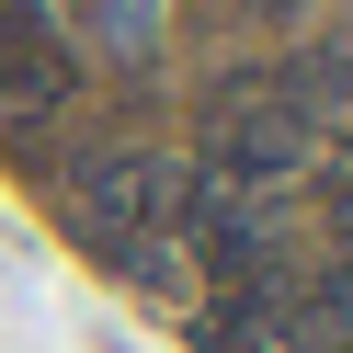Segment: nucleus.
Wrapping results in <instances>:
<instances>
[{
    "label": "nucleus",
    "mask_w": 353,
    "mask_h": 353,
    "mask_svg": "<svg viewBox=\"0 0 353 353\" xmlns=\"http://www.w3.org/2000/svg\"><path fill=\"white\" fill-rule=\"evenodd\" d=\"M319 183H330V205H342V194H353V137H342V148H330V160H319Z\"/></svg>",
    "instance_id": "423d86ee"
},
{
    "label": "nucleus",
    "mask_w": 353,
    "mask_h": 353,
    "mask_svg": "<svg viewBox=\"0 0 353 353\" xmlns=\"http://www.w3.org/2000/svg\"><path fill=\"white\" fill-rule=\"evenodd\" d=\"M274 92L296 103V114H342V103H353V34H319V46H296Z\"/></svg>",
    "instance_id": "20e7f679"
},
{
    "label": "nucleus",
    "mask_w": 353,
    "mask_h": 353,
    "mask_svg": "<svg viewBox=\"0 0 353 353\" xmlns=\"http://www.w3.org/2000/svg\"><path fill=\"white\" fill-rule=\"evenodd\" d=\"M160 194H171V171H160V160H137V148H103V160L80 171L69 216H80V239L114 262L125 239H148V228H160Z\"/></svg>",
    "instance_id": "7ed1b4c3"
},
{
    "label": "nucleus",
    "mask_w": 353,
    "mask_h": 353,
    "mask_svg": "<svg viewBox=\"0 0 353 353\" xmlns=\"http://www.w3.org/2000/svg\"><path fill=\"white\" fill-rule=\"evenodd\" d=\"M285 319H296V342H353V274H307Z\"/></svg>",
    "instance_id": "39448f33"
},
{
    "label": "nucleus",
    "mask_w": 353,
    "mask_h": 353,
    "mask_svg": "<svg viewBox=\"0 0 353 353\" xmlns=\"http://www.w3.org/2000/svg\"><path fill=\"white\" fill-rule=\"evenodd\" d=\"M330 228H342V239H353V194H342V205H330Z\"/></svg>",
    "instance_id": "0eeeda50"
},
{
    "label": "nucleus",
    "mask_w": 353,
    "mask_h": 353,
    "mask_svg": "<svg viewBox=\"0 0 353 353\" xmlns=\"http://www.w3.org/2000/svg\"><path fill=\"white\" fill-rule=\"evenodd\" d=\"M205 160H216L228 194L285 183V171H307V114H296L285 92H251V80H239V92L216 103V125H205Z\"/></svg>",
    "instance_id": "f257e3e1"
},
{
    "label": "nucleus",
    "mask_w": 353,
    "mask_h": 353,
    "mask_svg": "<svg viewBox=\"0 0 353 353\" xmlns=\"http://www.w3.org/2000/svg\"><path fill=\"white\" fill-rule=\"evenodd\" d=\"M69 92H80L69 34H57L34 0H0V114H12V125H34V114H57Z\"/></svg>",
    "instance_id": "f03ea898"
}]
</instances>
